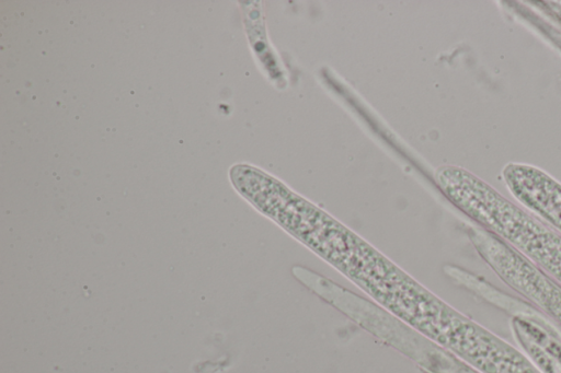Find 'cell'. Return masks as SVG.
Masks as SVG:
<instances>
[{
    "mask_svg": "<svg viewBox=\"0 0 561 373\" xmlns=\"http://www.w3.org/2000/svg\"><path fill=\"white\" fill-rule=\"evenodd\" d=\"M502 178L526 210L561 233V183L537 166L508 163Z\"/></svg>",
    "mask_w": 561,
    "mask_h": 373,
    "instance_id": "obj_3",
    "label": "cell"
},
{
    "mask_svg": "<svg viewBox=\"0 0 561 373\" xmlns=\"http://www.w3.org/2000/svg\"><path fill=\"white\" fill-rule=\"evenodd\" d=\"M479 223L561 285V233L501 194L481 208Z\"/></svg>",
    "mask_w": 561,
    "mask_h": 373,
    "instance_id": "obj_2",
    "label": "cell"
},
{
    "mask_svg": "<svg viewBox=\"0 0 561 373\" xmlns=\"http://www.w3.org/2000/svg\"><path fill=\"white\" fill-rule=\"evenodd\" d=\"M370 298L432 339L450 306L420 285L364 240L332 265Z\"/></svg>",
    "mask_w": 561,
    "mask_h": 373,
    "instance_id": "obj_1",
    "label": "cell"
}]
</instances>
